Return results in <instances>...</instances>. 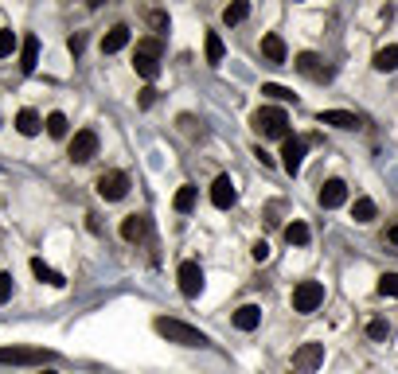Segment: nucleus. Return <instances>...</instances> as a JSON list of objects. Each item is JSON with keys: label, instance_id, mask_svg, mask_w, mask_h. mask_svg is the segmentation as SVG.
Instances as JSON below:
<instances>
[{"label": "nucleus", "instance_id": "obj_14", "mask_svg": "<svg viewBox=\"0 0 398 374\" xmlns=\"http://www.w3.org/2000/svg\"><path fill=\"white\" fill-rule=\"evenodd\" d=\"M234 199H239V191H234L230 176H219V180L211 183V203H215L219 211H230V207H234Z\"/></svg>", "mask_w": 398, "mask_h": 374}, {"label": "nucleus", "instance_id": "obj_37", "mask_svg": "<svg viewBox=\"0 0 398 374\" xmlns=\"http://www.w3.org/2000/svg\"><path fill=\"white\" fill-rule=\"evenodd\" d=\"M176 125H180L184 133H195V117H192V113H180V121H176Z\"/></svg>", "mask_w": 398, "mask_h": 374}, {"label": "nucleus", "instance_id": "obj_26", "mask_svg": "<svg viewBox=\"0 0 398 374\" xmlns=\"http://www.w3.org/2000/svg\"><path fill=\"white\" fill-rule=\"evenodd\" d=\"M172 207H176L180 215H188V211H192V207H195V187H192V183H184L180 191H176V199H172Z\"/></svg>", "mask_w": 398, "mask_h": 374}, {"label": "nucleus", "instance_id": "obj_16", "mask_svg": "<svg viewBox=\"0 0 398 374\" xmlns=\"http://www.w3.org/2000/svg\"><path fill=\"white\" fill-rule=\"evenodd\" d=\"M148 234V215H125L121 218V238L125 242H141Z\"/></svg>", "mask_w": 398, "mask_h": 374}, {"label": "nucleus", "instance_id": "obj_32", "mask_svg": "<svg viewBox=\"0 0 398 374\" xmlns=\"http://www.w3.org/2000/svg\"><path fill=\"white\" fill-rule=\"evenodd\" d=\"M379 292L383 296H398V273H383L379 277Z\"/></svg>", "mask_w": 398, "mask_h": 374}, {"label": "nucleus", "instance_id": "obj_38", "mask_svg": "<svg viewBox=\"0 0 398 374\" xmlns=\"http://www.w3.org/2000/svg\"><path fill=\"white\" fill-rule=\"evenodd\" d=\"M386 242H395V246H398V226H390V230H386Z\"/></svg>", "mask_w": 398, "mask_h": 374}, {"label": "nucleus", "instance_id": "obj_22", "mask_svg": "<svg viewBox=\"0 0 398 374\" xmlns=\"http://www.w3.org/2000/svg\"><path fill=\"white\" fill-rule=\"evenodd\" d=\"M285 242H289V246H309V242H313V230L305 226L301 218H293L289 226H285Z\"/></svg>", "mask_w": 398, "mask_h": 374}, {"label": "nucleus", "instance_id": "obj_17", "mask_svg": "<svg viewBox=\"0 0 398 374\" xmlns=\"http://www.w3.org/2000/svg\"><path fill=\"white\" fill-rule=\"evenodd\" d=\"M39 62V36H24L20 39V71L32 74Z\"/></svg>", "mask_w": 398, "mask_h": 374}, {"label": "nucleus", "instance_id": "obj_25", "mask_svg": "<svg viewBox=\"0 0 398 374\" xmlns=\"http://www.w3.org/2000/svg\"><path fill=\"white\" fill-rule=\"evenodd\" d=\"M246 16H250V4H246V0H234V4L223 8V24H242Z\"/></svg>", "mask_w": 398, "mask_h": 374}, {"label": "nucleus", "instance_id": "obj_15", "mask_svg": "<svg viewBox=\"0 0 398 374\" xmlns=\"http://www.w3.org/2000/svg\"><path fill=\"white\" fill-rule=\"evenodd\" d=\"M316 121H320V125H336V129H360L363 125V121L355 117V113H348V109H320Z\"/></svg>", "mask_w": 398, "mask_h": 374}, {"label": "nucleus", "instance_id": "obj_36", "mask_svg": "<svg viewBox=\"0 0 398 374\" xmlns=\"http://www.w3.org/2000/svg\"><path fill=\"white\" fill-rule=\"evenodd\" d=\"M254 261H265V257H269V246H265V242H254Z\"/></svg>", "mask_w": 398, "mask_h": 374}, {"label": "nucleus", "instance_id": "obj_33", "mask_svg": "<svg viewBox=\"0 0 398 374\" xmlns=\"http://www.w3.org/2000/svg\"><path fill=\"white\" fill-rule=\"evenodd\" d=\"M153 102H157V90H153V86H145V90L137 94V106H141V109H148Z\"/></svg>", "mask_w": 398, "mask_h": 374}, {"label": "nucleus", "instance_id": "obj_39", "mask_svg": "<svg viewBox=\"0 0 398 374\" xmlns=\"http://www.w3.org/2000/svg\"><path fill=\"white\" fill-rule=\"evenodd\" d=\"M39 374H55V371H39Z\"/></svg>", "mask_w": 398, "mask_h": 374}, {"label": "nucleus", "instance_id": "obj_6", "mask_svg": "<svg viewBox=\"0 0 398 374\" xmlns=\"http://www.w3.org/2000/svg\"><path fill=\"white\" fill-rule=\"evenodd\" d=\"M94 187L106 203H118V199H125V191H129V176H125V172H102Z\"/></svg>", "mask_w": 398, "mask_h": 374}, {"label": "nucleus", "instance_id": "obj_11", "mask_svg": "<svg viewBox=\"0 0 398 374\" xmlns=\"http://www.w3.org/2000/svg\"><path fill=\"white\" fill-rule=\"evenodd\" d=\"M293 67H297L301 74H309V78H316V82L332 78V71L324 67V59H320V55H313V51H301V55L293 59Z\"/></svg>", "mask_w": 398, "mask_h": 374}, {"label": "nucleus", "instance_id": "obj_20", "mask_svg": "<svg viewBox=\"0 0 398 374\" xmlns=\"http://www.w3.org/2000/svg\"><path fill=\"white\" fill-rule=\"evenodd\" d=\"M32 273H36L43 285H55V289H63V285H67V281H63V273H55V269H51L43 257H32Z\"/></svg>", "mask_w": 398, "mask_h": 374}, {"label": "nucleus", "instance_id": "obj_28", "mask_svg": "<svg viewBox=\"0 0 398 374\" xmlns=\"http://www.w3.org/2000/svg\"><path fill=\"white\" fill-rule=\"evenodd\" d=\"M43 125H47V137H55V141H59V137H67V113H47V121H43Z\"/></svg>", "mask_w": 398, "mask_h": 374}, {"label": "nucleus", "instance_id": "obj_34", "mask_svg": "<svg viewBox=\"0 0 398 374\" xmlns=\"http://www.w3.org/2000/svg\"><path fill=\"white\" fill-rule=\"evenodd\" d=\"M12 296V273H0V304Z\"/></svg>", "mask_w": 398, "mask_h": 374}, {"label": "nucleus", "instance_id": "obj_5", "mask_svg": "<svg viewBox=\"0 0 398 374\" xmlns=\"http://www.w3.org/2000/svg\"><path fill=\"white\" fill-rule=\"evenodd\" d=\"M320 304H324V285H320V281H301V285L293 289V312L309 316V312H316Z\"/></svg>", "mask_w": 398, "mask_h": 374}, {"label": "nucleus", "instance_id": "obj_8", "mask_svg": "<svg viewBox=\"0 0 398 374\" xmlns=\"http://www.w3.org/2000/svg\"><path fill=\"white\" fill-rule=\"evenodd\" d=\"M98 156V133L94 129H78L71 141V160L74 164H86V160H94Z\"/></svg>", "mask_w": 398, "mask_h": 374}, {"label": "nucleus", "instance_id": "obj_10", "mask_svg": "<svg viewBox=\"0 0 398 374\" xmlns=\"http://www.w3.org/2000/svg\"><path fill=\"white\" fill-rule=\"evenodd\" d=\"M305 137H289V141H281V168L289 172V176H297L305 164Z\"/></svg>", "mask_w": 398, "mask_h": 374}, {"label": "nucleus", "instance_id": "obj_29", "mask_svg": "<svg viewBox=\"0 0 398 374\" xmlns=\"http://www.w3.org/2000/svg\"><path fill=\"white\" fill-rule=\"evenodd\" d=\"M20 47V39H16V32H8V27H0V59H8L12 51Z\"/></svg>", "mask_w": 398, "mask_h": 374}, {"label": "nucleus", "instance_id": "obj_4", "mask_svg": "<svg viewBox=\"0 0 398 374\" xmlns=\"http://www.w3.org/2000/svg\"><path fill=\"white\" fill-rule=\"evenodd\" d=\"M0 362L8 366H47L55 362V351H43V347H0Z\"/></svg>", "mask_w": 398, "mask_h": 374}, {"label": "nucleus", "instance_id": "obj_21", "mask_svg": "<svg viewBox=\"0 0 398 374\" xmlns=\"http://www.w3.org/2000/svg\"><path fill=\"white\" fill-rule=\"evenodd\" d=\"M16 129H20L24 137H36L39 129H43V121H39L36 109H20V113H16Z\"/></svg>", "mask_w": 398, "mask_h": 374}, {"label": "nucleus", "instance_id": "obj_18", "mask_svg": "<svg viewBox=\"0 0 398 374\" xmlns=\"http://www.w3.org/2000/svg\"><path fill=\"white\" fill-rule=\"evenodd\" d=\"M129 43V27L118 24V27H109L106 36H102V55H118L121 47Z\"/></svg>", "mask_w": 398, "mask_h": 374}, {"label": "nucleus", "instance_id": "obj_30", "mask_svg": "<svg viewBox=\"0 0 398 374\" xmlns=\"http://www.w3.org/2000/svg\"><path fill=\"white\" fill-rule=\"evenodd\" d=\"M367 336H371L375 343H383V339H390V324H386V320H371V324H367Z\"/></svg>", "mask_w": 398, "mask_h": 374}, {"label": "nucleus", "instance_id": "obj_23", "mask_svg": "<svg viewBox=\"0 0 398 374\" xmlns=\"http://www.w3.org/2000/svg\"><path fill=\"white\" fill-rule=\"evenodd\" d=\"M375 71H398V43L395 47H383V51H375Z\"/></svg>", "mask_w": 398, "mask_h": 374}, {"label": "nucleus", "instance_id": "obj_13", "mask_svg": "<svg viewBox=\"0 0 398 374\" xmlns=\"http://www.w3.org/2000/svg\"><path fill=\"white\" fill-rule=\"evenodd\" d=\"M262 59L269 62V67H285V39L278 36V32H269V36H262Z\"/></svg>", "mask_w": 398, "mask_h": 374}, {"label": "nucleus", "instance_id": "obj_9", "mask_svg": "<svg viewBox=\"0 0 398 374\" xmlns=\"http://www.w3.org/2000/svg\"><path fill=\"white\" fill-rule=\"evenodd\" d=\"M320 362H324V343H301V347H297V355H293V371L313 374Z\"/></svg>", "mask_w": 398, "mask_h": 374}, {"label": "nucleus", "instance_id": "obj_35", "mask_svg": "<svg viewBox=\"0 0 398 374\" xmlns=\"http://www.w3.org/2000/svg\"><path fill=\"white\" fill-rule=\"evenodd\" d=\"M67 47H71V55H82V47H86V36H82V32H74V36L67 39Z\"/></svg>", "mask_w": 398, "mask_h": 374}, {"label": "nucleus", "instance_id": "obj_31", "mask_svg": "<svg viewBox=\"0 0 398 374\" xmlns=\"http://www.w3.org/2000/svg\"><path fill=\"white\" fill-rule=\"evenodd\" d=\"M262 94L278 97V102H297V97H293V90H285V86H278V82H265V86H262Z\"/></svg>", "mask_w": 398, "mask_h": 374}, {"label": "nucleus", "instance_id": "obj_3", "mask_svg": "<svg viewBox=\"0 0 398 374\" xmlns=\"http://www.w3.org/2000/svg\"><path fill=\"white\" fill-rule=\"evenodd\" d=\"M160 55H164V43L160 39H137V55H133V71L141 74L145 82H153L160 74Z\"/></svg>", "mask_w": 398, "mask_h": 374}, {"label": "nucleus", "instance_id": "obj_7", "mask_svg": "<svg viewBox=\"0 0 398 374\" xmlns=\"http://www.w3.org/2000/svg\"><path fill=\"white\" fill-rule=\"evenodd\" d=\"M176 281H180V292L188 296V301H195L199 292H203V269H199V261H180V269H176Z\"/></svg>", "mask_w": 398, "mask_h": 374}, {"label": "nucleus", "instance_id": "obj_1", "mask_svg": "<svg viewBox=\"0 0 398 374\" xmlns=\"http://www.w3.org/2000/svg\"><path fill=\"white\" fill-rule=\"evenodd\" d=\"M153 327H157V336H164L168 343H180V347H207V343H211L199 327L184 324V320H168V316L153 320Z\"/></svg>", "mask_w": 398, "mask_h": 374}, {"label": "nucleus", "instance_id": "obj_2", "mask_svg": "<svg viewBox=\"0 0 398 374\" xmlns=\"http://www.w3.org/2000/svg\"><path fill=\"white\" fill-rule=\"evenodd\" d=\"M250 125H254V129H258L262 137H274V141H289V117H285V109H278V106L254 109Z\"/></svg>", "mask_w": 398, "mask_h": 374}, {"label": "nucleus", "instance_id": "obj_12", "mask_svg": "<svg viewBox=\"0 0 398 374\" xmlns=\"http://www.w3.org/2000/svg\"><path fill=\"white\" fill-rule=\"evenodd\" d=\"M316 199H320V207H324V211H336V207L348 203V183H344V180H328L324 187H320V195H316Z\"/></svg>", "mask_w": 398, "mask_h": 374}, {"label": "nucleus", "instance_id": "obj_19", "mask_svg": "<svg viewBox=\"0 0 398 374\" xmlns=\"http://www.w3.org/2000/svg\"><path fill=\"white\" fill-rule=\"evenodd\" d=\"M258 324H262V308L258 304H242L239 312H234V327L239 331H254Z\"/></svg>", "mask_w": 398, "mask_h": 374}, {"label": "nucleus", "instance_id": "obj_27", "mask_svg": "<svg viewBox=\"0 0 398 374\" xmlns=\"http://www.w3.org/2000/svg\"><path fill=\"white\" fill-rule=\"evenodd\" d=\"M351 218H355V222H371V218H375V199L360 195V199H355V207H351Z\"/></svg>", "mask_w": 398, "mask_h": 374}, {"label": "nucleus", "instance_id": "obj_24", "mask_svg": "<svg viewBox=\"0 0 398 374\" xmlns=\"http://www.w3.org/2000/svg\"><path fill=\"white\" fill-rule=\"evenodd\" d=\"M203 51H207V62H211V67H219V62H223V55H227V51H223V39H219L215 32H207Z\"/></svg>", "mask_w": 398, "mask_h": 374}]
</instances>
